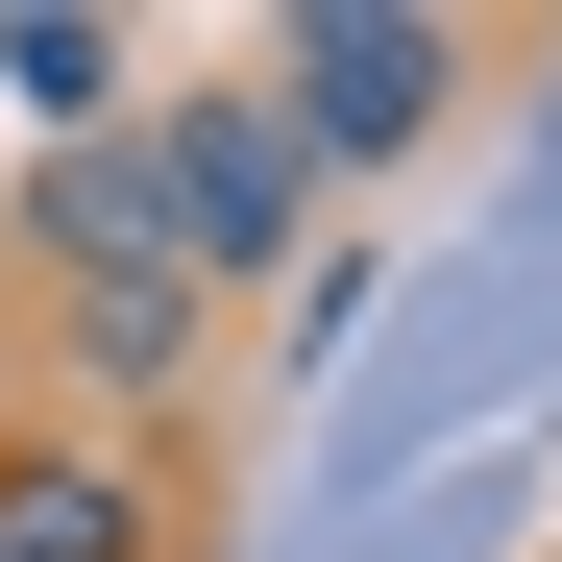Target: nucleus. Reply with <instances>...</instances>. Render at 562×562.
I'll return each mask as SVG.
<instances>
[{
    "label": "nucleus",
    "instance_id": "20e7f679",
    "mask_svg": "<svg viewBox=\"0 0 562 562\" xmlns=\"http://www.w3.org/2000/svg\"><path fill=\"white\" fill-rule=\"evenodd\" d=\"M0 562H171V490L74 416H0Z\"/></svg>",
    "mask_w": 562,
    "mask_h": 562
},
{
    "label": "nucleus",
    "instance_id": "f257e3e1",
    "mask_svg": "<svg viewBox=\"0 0 562 562\" xmlns=\"http://www.w3.org/2000/svg\"><path fill=\"white\" fill-rule=\"evenodd\" d=\"M245 74L294 99V147H318V171H416V147L464 123V74H490V49H464L440 0H294Z\"/></svg>",
    "mask_w": 562,
    "mask_h": 562
},
{
    "label": "nucleus",
    "instance_id": "f03ea898",
    "mask_svg": "<svg viewBox=\"0 0 562 562\" xmlns=\"http://www.w3.org/2000/svg\"><path fill=\"white\" fill-rule=\"evenodd\" d=\"M147 171H171V245H196V294H294V245L342 171L294 147V99L269 74H221V99H147Z\"/></svg>",
    "mask_w": 562,
    "mask_h": 562
},
{
    "label": "nucleus",
    "instance_id": "7ed1b4c3",
    "mask_svg": "<svg viewBox=\"0 0 562 562\" xmlns=\"http://www.w3.org/2000/svg\"><path fill=\"white\" fill-rule=\"evenodd\" d=\"M25 269H49V294H147V269H196V245H171L147 123H99V147H49V171H25Z\"/></svg>",
    "mask_w": 562,
    "mask_h": 562
},
{
    "label": "nucleus",
    "instance_id": "423d86ee",
    "mask_svg": "<svg viewBox=\"0 0 562 562\" xmlns=\"http://www.w3.org/2000/svg\"><path fill=\"white\" fill-rule=\"evenodd\" d=\"M0 99H25L49 147H99V123H147V99H123V25H74V0H0Z\"/></svg>",
    "mask_w": 562,
    "mask_h": 562
},
{
    "label": "nucleus",
    "instance_id": "39448f33",
    "mask_svg": "<svg viewBox=\"0 0 562 562\" xmlns=\"http://www.w3.org/2000/svg\"><path fill=\"white\" fill-rule=\"evenodd\" d=\"M49 367H74L99 416H171V392L221 367V294H196V269H147V294H49Z\"/></svg>",
    "mask_w": 562,
    "mask_h": 562
}]
</instances>
